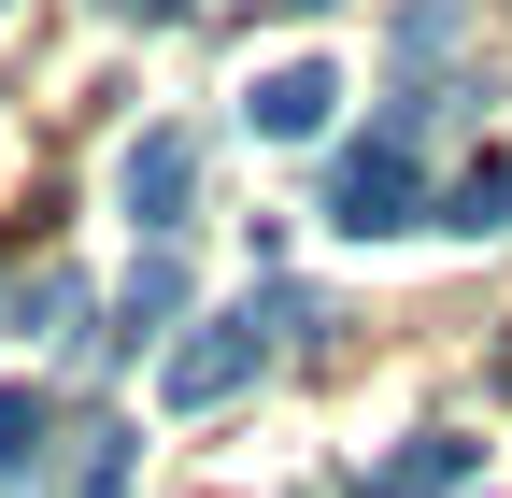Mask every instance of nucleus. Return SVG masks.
Listing matches in <instances>:
<instances>
[{"label":"nucleus","instance_id":"1","mask_svg":"<svg viewBox=\"0 0 512 498\" xmlns=\"http://www.w3.org/2000/svg\"><path fill=\"white\" fill-rule=\"evenodd\" d=\"M413 129H427V100H399L370 143H342V171H328V228H356V242L413 228Z\"/></svg>","mask_w":512,"mask_h":498},{"label":"nucleus","instance_id":"2","mask_svg":"<svg viewBox=\"0 0 512 498\" xmlns=\"http://www.w3.org/2000/svg\"><path fill=\"white\" fill-rule=\"evenodd\" d=\"M185 200H200V129H143V143H128V214L171 242V228H185Z\"/></svg>","mask_w":512,"mask_h":498},{"label":"nucleus","instance_id":"3","mask_svg":"<svg viewBox=\"0 0 512 498\" xmlns=\"http://www.w3.org/2000/svg\"><path fill=\"white\" fill-rule=\"evenodd\" d=\"M242 370H256V314H228V328H200V342H171V413H214Z\"/></svg>","mask_w":512,"mask_h":498},{"label":"nucleus","instance_id":"4","mask_svg":"<svg viewBox=\"0 0 512 498\" xmlns=\"http://www.w3.org/2000/svg\"><path fill=\"white\" fill-rule=\"evenodd\" d=\"M470 456H484V442H456V427H427V442H399V456H384V470H370L356 498H456V484H470Z\"/></svg>","mask_w":512,"mask_h":498},{"label":"nucleus","instance_id":"5","mask_svg":"<svg viewBox=\"0 0 512 498\" xmlns=\"http://www.w3.org/2000/svg\"><path fill=\"white\" fill-rule=\"evenodd\" d=\"M328 100H342V86L313 72V57H285V72H256V100H242V114H256L271 143H313V129H328Z\"/></svg>","mask_w":512,"mask_h":498},{"label":"nucleus","instance_id":"6","mask_svg":"<svg viewBox=\"0 0 512 498\" xmlns=\"http://www.w3.org/2000/svg\"><path fill=\"white\" fill-rule=\"evenodd\" d=\"M43 442H57V399L43 385H0V484H43Z\"/></svg>","mask_w":512,"mask_h":498},{"label":"nucleus","instance_id":"7","mask_svg":"<svg viewBox=\"0 0 512 498\" xmlns=\"http://www.w3.org/2000/svg\"><path fill=\"white\" fill-rule=\"evenodd\" d=\"M441 228H456V242H498V228H512V157H470L456 200H441Z\"/></svg>","mask_w":512,"mask_h":498},{"label":"nucleus","instance_id":"8","mask_svg":"<svg viewBox=\"0 0 512 498\" xmlns=\"http://www.w3.org/2000/svg\"><path fill=\"white\" fill-rule=\"evenodd\" d=\"M171 314H185V257L157 242V257L128 271V299H114V342H143V328H171Z\"/></svg>","mask_w":512,"mask_h":498},{"label":"nucleus","instance_id":"9","mask_svg":"<svg viewBox=\"0 0 512 498\" xmlns=\"http://www.w3.org/2000/svg\"><path fill=\"white\" fill-rule=\"evenodd\" d=\"M72 498H128V427H86V456H72Z\"/></svg>","mask_w":512,"mask_h":498},{"label":"nucleus","instance_id":"10","mask_svg":"<svg viewBox=\"0 0 512 498\" xmlns=\"http://www.w3.org/2000/svg\"><path fill=\"white\" fill-rule=\"evenodd\" d=\"M114 15H185V0H114Z\"/></svg>","mask_w":512,"mask_h":498},{"label":"nucleus","instance_id":"11","mask_svg":"<svg viewBox=\"0 0 512 498\" xmlns=\"http://www.w3.org/2000/svg\"><path fill=\"white\" fill-rule=\"evenodd\" d=\"M299 15H313V0H299Z\"/></svg>","mask_w":512,"mask_h":498}]
</instances>
